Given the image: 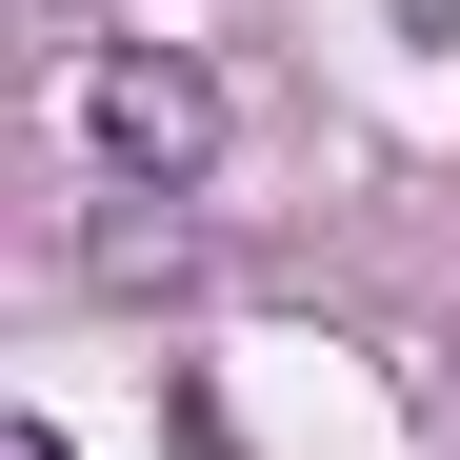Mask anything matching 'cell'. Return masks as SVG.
Masks as SVG:
<instances>
[{
	"label": "cell",
	"mask_w": 460,
	"mask_h": 460,
	"mask_svg": "<svg viewBox=\"0 0 460 460\" xmlns=\"http://www.w3.org/2000/svg\"><path fill=\"white\" fill-rule=\"evenodd\" d=\"M0 460H81V440H60V420H21V440H0Z\"/></svg>",
	"instance_id": "3957f363"
},
{
	"label": "cell",
	"mask_w": 460,
	"mask_h": 460,
	"mask_svg": "<svg viewBox=\"0 0 460 460\" xmlns=\"http://www.w3.org/2000/svg\"><path fill=\"white\" fill-rule=\"evenodd\" d=\"M81 140H101L120 181H161V200H181V181L220 161V81H200L181 40H101V60H81Z\"/></svg>",
	"instance_id": "6da1fadb"
},
{
	"label": "cell",
	"mask_w": 460,
	"mask_h": 460,
	"mask_svg": "<svg viewBox=\"0 0 460 460\" xmlns=\"http://www.w3.org/2000/svg\"><path fill=\"white\" fill-rule=\"evenodd\" d=\"M401 40H460V0H401Z\"/></svg>",
	"instance_id": "7a4b0ae2"
}]
</instances>
